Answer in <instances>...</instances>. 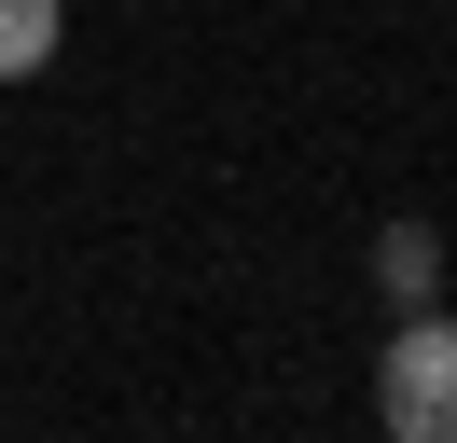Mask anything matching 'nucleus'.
I'll use <instances>...</instances> for the list:
<instances>
[{"instance_id":"nucleus-1","label":"nucleus","mask_w":457,"mask_h":443,"mask_svg":"<svg viewBox=\"0 0 457 443\" xmlns=\"http://www.w3.org/2000/svg\"><path fill=\"white\" fill-rule=\"evenodd\" d=\"M374 415H388V443H457V319L402 305L388 360H374Z\"/></svg>"},{"instance_id":"nucleus-2","label":"nucleus","mask_w":457,"mask_h":443,"mask_svg":"<svg viewBox=\"0 0 457 443\" xmlns=\"http://www.w3.org/2000/svg\"><path fill=\"white\" fill-rule=\"evenodd\" d=\"M374 277H388V305H429L444 291V236H429V222H388V236H374Z\"/></svg>"},{"instance_id":"nucleus-3","label":"nucleus","mask_w":457,"mask_h":443,"mask_svg":"<svg viewBox=\"0 0 457 443\" xmlns=\"http://www.w3.org/2000/svg\"><path fill=\"white\" fill-rule=\"evenodd\" d=\"M56 55V0H0V83H29Z\"/></svg>"}]
</instances>
